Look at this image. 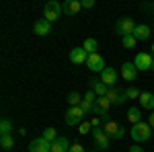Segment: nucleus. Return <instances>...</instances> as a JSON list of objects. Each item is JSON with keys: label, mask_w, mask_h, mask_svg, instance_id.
Listing matches in <instances>:
<instances>
[{"label": "nucleus", "mask_w": 154, "mask_h": 152, "mask_svg": "<svg viewBox=\"0 0 154 152\" xmlns=\"http://www.w3.org/2000/svg\"><path fill=\"white\" fill-rule=\"evenodd\" d=\"M130 136H131V140L136 142V144L146 142V140H150V136H152V128H150V123H148V121H140V123L131 126Z\"/></svg>", "instance_id": "obj_1"}, {"label": "nucleus", "mask_w": 154, "mask_h": 152, "mask_svg": "<svg viewBox=\"0 0 154 152\" xmlns=\"http://www.w3.org/2000/svg\"><path fill=\"white\" fill-rule=\"evenodd\" d=\"M60 14H62V4H60L58 0H49L45 2V6H43V19L49 21V23H54V21H58Z\"/></svg>", "instance_id": "obj_2"}, {"label": "nucleus", "mask_w": 154, "mask_h": 152, "mask_svg": "<svg viewBox=\"0 0 154 152\" xmlns=\"http://www.w3.org/2000/svg\"><path fill=\"white\" fill-rule=\"evenodd\" d=\"M134 31H136V23L131 21L130 17H123V19H119L117 23H115V33H117L119 37L134 35Z\"/></svg>", "instance_id": "obj_3"}, {"label": "nucleus", "mask_w": 154, "mask_h": 152, "mask_svg": "<svg viewBox=\"0 0 154 152\" xmlns=\"http://www.w3.org/2000/svg\"><path fill=\"white\" fill-rule=\"evenodd\" d=\"M93 138H95V146L97 150H107L111 146V138L107 136V132L103 128H97L93 129Z\"/></svg>", "instance_id": "obj_4"}, {"label": "nucleus", "mask_w": 154, "mask_h": 152, "mask_svg": "<svg viewBox=\"0 0 154 152\" xmlns=\"http://www.w3.org/2000/svg\"><path fill=\"white\" fill-rule=\"evenodd\" d=\"M84 115H86V113H84L80 107H70V109L66 111V123H68V126H80Z\"/></svg>", "instance_id": "obj_5"}, {"label": "nucleus", "mask_w": 154, "mask_h": 152, "mask_svg": "<svg viewBox=\"0 0 154 152\" xmlns=\"http://www.w3.org/2000/svg\"><path fill=\"white\" fill-rule=\"evenodd\" d=\"M105 132H107V136H109L111 140H121V138L125 136V128L119 126L117 121H107L105 123Z\"/></svg>", "instance_id": "obj_6"}, {"label": "nucleus", "mask_w": 154, "mask_h": 152, "mask_svg": "<svg viewBox=\"0 0 154 152\" xmlns=\"http://www.w3.org/2000/svg\"><path fill=\"white\" fill-rule=\"evenodd\" d=\"M86 68H88L91 72H99V74H101V72L107 68L103 56H101V54H91L88 60H86Z\"/></svg>", "instance_id": "obj_7"}, {"label": "nucleus", "mask_w": 154, "mask_h": 152, "mask_svg": "<svg viewBox=\"0 0 154 152\" xmlns=\"http://www.w3.org/2000/svg\"><path fill=\"white\" fill-rule=\"evenodd\" d=\"M134 64H136V68H138V72L140 70H152V64H154V58H152V54H138L136 58H134Z\"/></svg>", "instance_id": "obj_8"}, {"label": "nucleus", "mask_w": 154, "mask_h": 152, "mask_svg": "<svg viewBox=\"0 0 154 152\" xmlns=\"http://www.w3.org/2000/svg\"><path fill=\"white\" fill-rule=\"evenodd\" d=\"M29 152H51V142L43 140V138L39 136V138H35V140H31Z\"/></svg>", "instance_id": "obj_9"}, {"label": "nucleus", "mask_w": 154, "mask_h": 152, "mask_svg": "<svg viewBox=\"0 0 154 152\" xmlns=\"http://www.w3.org/2000/svg\"><path fill=\"white\" fill-rule=\"evenodd\" d=\"M105 97L111 101V105H123V103H125V99H128V97H125V91H119V88H115V86H113V88H109Z\"/></svg>", "instance_id": "obj_10"}, {"label": "nucleus", "mask_w": 154, "mask_h": 152, "mask_svg": "<svg viewBox=\"0 0 154 152\" xmlns=\"http://www.w3.org/2000/svg\"><path fill=\"white\" fill-rule=\"evenodd\" d=\"M33 33L39 37H45L51 33V23L49 21H45V19H37L35 25H33Z\"/></svg>", "instance_id": "obj_11"}, {"label": "nucleus", "mask_w": 154, "mask_h": 152, "mask_svg": "<svg viewBox=\"0 0 154 152\" xmlns=\"http://www.w3.org/2000/svg\"><path fill=\"white\" fill-rule=\"evenodd\" d=\"M121 76H123V80L134 82V80H136V76H138V68H136V64H134V62H125V64L121 66Z\"/></svg>", "instance_id": "obj_12"}, {"label": "nucleus", "mask_w": 154, "mask_h": 152, "mask_svg": "<svg viewBox=\"0 0 154 152\" xmlns=\"http://www.w3.org/2000/svg\"><path fill=\"white\" fill-rule=\"evenodd\" d=\"M86 60H88V54H86L84 47H74L70 51V62L72 64L80 66V64H86Z\"/></svg>", "instance_id": "obj_13"}, {"label": "nucleus", "mask_w": 154, "mask_h": 152, "mask_svg": "<svg viewBox=\"0 0 154 152\" xmlns=\"http://www.w3.org/2000/svg\"><path fill=\"white\" fill-rule=\"evenodd\" d=\"M82 8V0H66L62 2V12L64 14H76Z\"/></svg>", "instance_id": "obj_14"}, {"label": "nucleus", "mask_w": 154, "mask_h": 152, "mask_svg": "<svg viewBox=\"0 0 154 152\" xmlns=\"http://www.w3.org/2000/svg\"><path fill=\"white\" fill-rule=\"evenodd\" d=\"M101 82H105L109 88H113L115 82H117V72L113 70V68H105V70L101 72Z\"/></svg>", "instance_id": "obj_15"}, {"label": "nucleus", "mask_w": 154, "mask_h": 152, "mask_svg": "<svg viewBox=\"0 0 154 152\" xmlns=\"http://www.w3.org/2000/svg\"><path fill=\"white\" fill-rule=\"evenodd\" d=\"M138 103H140L142 109H150V111H154V93L144 91V93L140 95V99H138Z\"/></svg>", "instance_id": "obj_16"}, {"label": "nucleus", "mask_w": 154, "mask_h": 152, "mask_svg": "<svg viewBox=\"0 0 154 152\" xmlns=\"http://www.w3.org/2000/svg\"><path fill=\"white\" fill-rule=\"evenodd\" d=\"M70 150V142L64 136H58V140L51 142V152H68Z\"/></svg>", "instance_id": "obj_17"}, {"label": "nucleus", "mask_w": 154, "mask_h": 152, "mask_svg": "<svg viewBox=\"0 0 154 152\" xmlns=\"http://www.w3.org/2000/svg\"><path fill=\"white\" fill-rule=\"evenodd\" d=\"M88 84H91V91H95L97 99H99V97H105L107 91H109V86H107L105 82H101V80H91Z\"/></svg>", "instance_id": "obj_18"}, {"label": "nucleus", "mask_w": 154, "mask_h": 152, "mask_svg": "<svg viewBox=\"0 0 154 152\" xmlns=\"http://www.w3.org/2000/svg\"><path fill=\"white\" fill-rule=\"evenodd\" d=\"M134 37H136L138 41H146V39H150V27H148V25H136Z\"/></svg>", "instance_id": "obj_19"}, {"label": "nucleus", "mask_w": 154, "mask_h": 152, "mask_svg": "<svg viewBox=\"0 0 154 152\" xmlns=\"http://www.w3.org/2000/svg\"><path fill=\"white\" fill-rule=\"evenodd\" d=\"M128 121H131L134 126L140 123V121H144L142 119V109H140V107H130V109H128Z\"/></svg>", "instance_id": "obj_20"}, {"label": "nucleus", "mask_w": 154, "mask_h": 152, "mask_svg": "<svg viewBox=\"0 0 154 152\" xmlns=\"http://www.w3.org/2000/svg\"><path fill=\"white\" fill-rule=\"evenodd\" d=\"M82 47L86 49V54L91 56V54H97V47H99V43H97V39H95V37H88V39H84Z\"/></svg>", "instance_id": "obj_21"}, {"label": "nucleus", "mask_w": 154, "mask_h": 152, "mask_svg": "<svg viewBox=\"0 0 154 152\" xmlns=\"http://www.w3.org/2000/svg\"><path fill=\"white\" fill-rule=\"evenodd\" d=\"M82 95L80 93H76V91H72L70 95H68V105L70 107H80V103H82Z\"/></svg>", "instance_id": "obj_22"}, {"label": "nucleus", "mask_w": 154, "mask_h": 152, "mask_svg": "<svg viewBox=\"0 0 154 152\" xmlns=\"http://www.w3.org/2000/svg\"><path fill=\"white\" fill-rule=\"evenodd\" d=\"M11 132H12V123H11V119H2L0 121V136H11Z\"/></svg>", "instance_id": "obj_23"}, {"label": "nucleus", "mask_w": 154, "mask_h": 152, "mask_svg": "<svg viewBox=\"0 0 154 152\" xmlns=\"http://www.w3.org/2000/svg\"><path fill=\"white\" fill-rule=\"evenodd\" d=\"M41 138L48 140V142H56V140H58V132H56L54 128H45V129H43V134H41Z\"/></svg>", "instance_id": "obj_24"}, {"label": "nucleus", "mask_w": 154, "mask_h": 152, "mask_svg": "<svg viewBox=\"0 0 154 152\" xmlns=\"http://www.w3.org/2000/svg\"><path fill=\"white\" fill-rule=\"evenodd\" d=\"M121 43H123V47L125 49H134L136 47V43H138V39L134 35H128V37H121Z\"/></svg>", "instance_id": "obj_25"}, {"label": "nucleus", "mask_w": 154, "mask_h": 152, "mask_svg": "<svg viewBox=\"0 0 154 152\" xmlns=\"http://www.w3.org/2000/svg\"><path fill=\"white\" fill-rule=\"evenodd\" d=\"M0 146H2L4 150H11L12 146H14V140H12V134H11V136H2V138H0Z\"/></svg>", "instance_id": "obj_26"}, {"label": "nucleus", "mask_w": 154, "mask_h": 152, "mask_svg": "<svg viewBox=\"0 0 154 152\" xmlns=\"http://www.w3.org/2000/svg\"><path fill=\"white\" fill-rule=\"evenodd\" d=\"M140 91H138V88H136V86H128V88H125V97H128V99H140Z\"/></svg>", "instance_id": "obj_27"}, {"label": "nucleus", "mask_w": 154, "mask_h": 152, "mask_svg": "<svg viewBox=\"0 0 154 152\" xmlns=\"http://www.w3.org/2000/svg\"><path fill=\"white\" fill-rule=\"evenodd\" d=\"M93 132V126H91V121H82L80 126H78V134H91Z\"/></svg>", "instance_id": "obj_28"}, {"label": "nucleus", "mask_w": 154, "mask_h": 152, "mask_svg": "<svg viewBox=\"0 0 154 152\" xmlns=\"http://www.w3.org/2000/svg\"><path fill=\"white\" fill-rule=\"evenodd\" d=\"M80 109H82L86 115H91V113H93V103H91V101H86V99H82V103H80Z\"/></svg>", "instance_id": "obj_29"}, {"label": "nucleus", "mask_w": 154, "mask_h": 152, "mask_svg": "<svg viewBox=\"0 0 154 152\" xmlns=\"http://www.w3.org/2000/svg\"><path fill=\"white\" fill-rule=\"evenodd\" d=\"M68 152H86V150H84V146H80V144H74V146H70Z\"/></svg>", "instance_id": "obj_30"}, {"label": "nucleus", "mask_w": 154, "mask_h": 152, "mask_svg": "<svg viewBox=\"0 0 154 152\" xmlns=\"http://www.w3.org/2000/svg\"><path fill=\"white\" fill-rule=\"evenodd\" d=\"M91 126H93V129H97L99 128V126H101V117H93V119H91Z\"/></svg>", "instance_id": "obj_31"}, {"label": "nucleus", "mask_w": 154, "mask_h": 152, "mask_svg": "<svg viewBox=\"0 0 154 152\" xmlns=\"http://www.w3.org/2000/svg\"><path fill=\"white\" fill-rule=\"evenodd\" d=\"M95 6V0H82V8H93Z\"/></svg>", "instance_id": "obj_32"}, {"label": "nucleus", "mask_w": 154, "mask_h": 152, "mask_svg": "<svg viewBox=\"0 0 154 152\" xmlns=\"http://www.w3.org/2000/svg\"><path fill=\"white\" fill-rule=\"evenodd\" d=\"M130 152H144V148L140 144H134V146H130Z\"/></svg>", "instance_id": "obj_33"}, {"label": "nucleus", "mask_w": 154, "mask_h": 152, "mask_svg": "<svg viewBox=\"0 0 154 152\" xmlns=\"http://www.w3.org/2000/svg\"><path fill=\"white\" fill-rule=\"evenodd\" d=\"M148 123H150V128L154 129V111L150 113V115H148Z\"/></svg>", "instance_id": "obj_34"}, {"label": "nucleus", "mask_w": 154, "mask_h": 152, "mask_svg": "<svg viewBox=\"0 0 154 152\" xmlns=\"http://www.w3.org/2000/svg\"><path fill=\"white\" fill-rule=\"evenodd\" d=\"M152 56H154V43H152Z\"/></svg>", "instance_id": "obj_35"}, {"label": "nucleus", "mask_w": 154, "mask_h": 152, "mask_svg": "<svg viewBox=\"0 0 154 152\" xmlns=\"http://www.w3.org/2000/svg\"><path fill=\"white\" fill-rule=\"evenodd\" d=\"M88 152H99V150H97V148H95V150H88Z\"/></svg>", "instance_id": "obj_36"}, {"label": "nucleus", "mask_w": 154, "mask_h": 152, "mask_svg": "<svg viewBox=\"0 0 154 152\" xmlns=\"http://www.w3.org/2000/svg\"><path fill=\"white\" fill-rule=\"evenodd\" d=\"M152 72H154V64H152Z\"/></svg>", "instance_id": "obj_37"}]
</instances>
